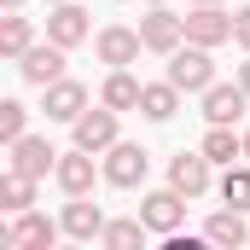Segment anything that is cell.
I'll return each instance as SVG.
<instances>
[{
  "label": "cell",
  "mask_w": 250,
  "mask_h": 250,
  "mask_svg": "<svg viewBox=\"0 0 250 250\" xmlns=\"http://www.w3.org/2000/svg\"><path fill=\"white\" fill-rule=\"evenodd\" d=\"M140 35H146V53H175L187 41V18H175L169 6H151L146 23H140Z\"/></svg>",
  "instance_id": "277c9868"
},
{
  "label": "cell",
  "mask_w": 250,
  "mask_h": 250,
  "mask_svg": "<svg viewBox=\"0 0 250 250\" xmlns=\"http://www.w3.org/2000/svg\"><path fill=\"white\" fill-rule=\"evenodd\" d=\"M64 53L70 47H59V41H47V47H29L23 59H18V76L29 82V87H53L64 76Z\"/></svg>",
  "instance_id": "5b68a950"
},
{
  "label": "cell",
  "mask_w": 250,
  "mask_h": 250,
  "mask_svg": "<svg viewBox=\"0 0 250 250\" xmlns=\"http://www.w3.org/2000/svg\"><path fill=\"white\" fill-rule=\"evenodd\" d=\"M192 6H215V0H192Z\"/></svg>",
  "instance_id": "4dcf8cb0"
},
{
  "label": "cell",
  "mask_w": 250,
  "mask_h": 250,
  "mask_svg": "<svg viewBox=\"0 0 250 250\" xmlns=\"http://www.w3.org/2000/svg\"><path fill=\"white\" fill-rule=\"evenodd\" d=\"M87 29H93V23H87V12H82L76 0H59L53 18H47V41H59V47H82Z\"/></svg>",
  "instance_id": "8fae6325"
},
{
  "label": "cell",
  "mask_w": 250,
  "mask_h": 250,
  "mask_svg": "<svg viewBox=\"0 0 250 250\" xmlns=\"http://www.w3.org/2000/svg\"><path fill=\"white\" fill-rule=\"evenodd\" d=\"M221 198H227L233 209H250V169H239V163H227V181H221Z\"/></svg>",
  "instance_id": "d4e9b609"
},
{
  "label": "cell",
  "mask_w": 250,
  "mask_h": 250,
  "mask_svg": "<svg viewBox=\"0 0 250 250\" xmlns=\"http://www.w3.org/2000/svg\"><path fill=\"white\" fill-rule=\"evenodd\" d=\"M59 187L70 192V198H87L93 192V151H59Z\"/></svg>",
  "instance_id": "5bb4252c"
},
{
  "label": "cell",
  "mask_w": 250,
  "mask_h": 250,
  "mask_svg": "<svg viewBox=\"0 0 250 250\" xmlns=\"http://www.w3.org/2000/svg\"><path fill=\"white\" fill-rule=\"evenodd\" d=\"M70 128H76V146H82V151H111V146H117V111H111V105L82 111Z\"/></svg>",
  "instance_id": "ba28073f"
},
{
  "label": "cell",
  "mask_w": 250,
  "mask_h": 250,
  "mask_svg": "<svg viewBox=\"0 0 250 250\" xmlns=\"http://www.w3.org/2000/svg\"><path fill=\"white\" fill-rule=\"evenodd\" d=\"M82 111H87V87H82V82H53V87H47V117H53V123H76V117H82Z\"/></svg>",
  "instance_id": "2e32d148"
},
{
  "label": "cell",
  "mask_w": 250,
  "mask_h": 250,
  "mask_svg": "<svg viewBox=\"0 0 250 250\" xmlns=\"http://www.w3.org/2000/svg\"><path fill=\"white\" fill-rule=\"evenodd\" d=\"M187 41H198V47H221V41H233V18L221 12V0L187 12Z\"/></svg>",
  "instance_id": "8992f818"
},
{
  "label": "cell",
  "mask_w": 250,
  "mask_h": 250,
  "mask_svg": "<svg viewBox=\"0 0 250 250\" xmlns=\"http://www.w3.org/2000/svg\"><path fill=\"white\" fill-rule=\"evenodd\" d=\"M99 59L111 64V70H128V64L140 59V47H146V35L140 29H123V23H111V29H99Z\"/></svg>",
  "instance_id": "9c48e42d"
},
{
  "label": "cell",
  "mask_w": 250,
  "mask_h": 250,
  "mask_svg": "<svg viewBox=\"0 0 250 250\" xmlns=\"http://www.w3.org/2000/svg\"><path fill=\"white\" fill-rule=\"evenodd\" d=\"M146 6H169V0H146Z\"/></svg>",
  "instance_id": "f546056e"
},
{
  "label": "cell",
  "mask_w": 250,
  "mask_h": 250,
  "mask_svg": "<svg viewBox=\"0 0 250 250\" xmlns=\"http://www.w3.org/2000/svg\"><path fill=\"white\" fill-rule=\"evenodd\" d=\"M204 239H209V245H245V239H250V227H245V209H221V215H209Z\"/></svg>",
  "instance_id": "ffe728a7"
},
{
  "label": "cell",
  "mask_w": 250,
  "mask_h": 250,
  "mask_svg": "<svg viewBox=\"0 0 250 250\" xmlns=\"http://www.w3.org/2000/svg\"><path fill=\"white\" fill-rule=\"evenodd\" d=\"M140 93H146V82H134L128 70H111V82H105L99 99H105L111 111H140Z\"/></svg>",
  "instance_id": "d6986e66"
},
{
  "label": "cell",
  "mask_w": 250,
  "mask_h": 250,
  "mask_svg": "<svg viewBox=\"0 0 250 250\" xmlns=\"http://www.w3.org/2000/svg\"><path fill=\"white\" fill-rule=\"evenodd\" d=\"M169 187L187 192V198H204V192H209V157H204V151H181V157L169 163Z\"/></svg>",
  "instance_id": "7c38bea8"
},
{
  "label": "cell",
  "mask_w": 250,
  "mask_h": 250,
  "mask_svg": "<svg viewBox=\"0 0 250 250\" xmlns=\"http://www.w3.org/2000/svg\"><path fill=\"white\" fill-rule=\"evenodd\" d=\"M140 221H146V227H151V233H163V239H169V233H181V221H187V192H146V198H140Z\"/></svg>",
  "instance_id": "7a4b0ae2"
},
{
  "label": "cell",
  "mask_w": 250,
  "mask_h": 250,
  "mask_svg": "<svg viewBox=\"0 0 250 250\" xmlns=\"http://www.w3.org/2000/svg\"><path fill=\"white\" fill-rule=\"evenodd\" d=\"M233 41L250 53V6H245V12H233Z\"/></svg>",
  "instance_id": "484cf974"
},
{
  "label": "cell",
  "mask_w": 250,
  "mask_h": 250,
  "mask_svg": "<svg viewBox=\"0 0 250 250\" xmlns=\"http://www.w3.org/2000/svg\"><path fill=\"white\" fill-rule=\"evenodd\" d=\"M6 151H12V169H18V175H29V181H41V175H59V151H53L41 134H23V140H12Z\"/></svg>",
  "instance_id": "3957f363"
},
{
  "label": "cell",
  "mask_w": 250,
  "mask_h": 250,
  "mask_svg": "<svg viewBox=\"0 0 250 250\" xmlns=\"http://www.w3.org/2000/svg\"><path fill=\"white\" fill-rule=\"evenodd\" d=\"M53 6H59V0H53Z\"/></svg>",
  "instance_id": "1f68e13d"
},
{
  "label": "cell",
  "mask_w": 250,
  "mask_h": 250,
  "mask_svg": "<svg viewBox=\"0 0 250 250\" xmlns=\"http://www.w3.org/2000/svg\"><path fill=\"white\" fill-rule=\"evenodd\" d=\"M146 233H151L146 221H105V233H99V239H105V250H134Z\"/></svg>",
  "instance_id": "603a6c76"
},
{
  "label": "cell",
  "mask_w": 250,
  "mask_h": 250,
  "mask_svg": "<svg viewBox=\"0 0 250 250\" xmlns=\"http://www.w3.org/2000/svg\"><path fill=\"white\" fill-rule=\"evenodd\" d=\"M209 163H239L245 157V134H233L227 123H209V134H204V146H198Z\"/></svg>",
  "instance_id": "e0dca14e"
},
{
  "label": "cell",
  "mask_w": 250,
  "mask_h": 250,
  "mask_svg": "<svg viewBox=\"0 0 250 250\" xmlns=\"http://www.w3.org/2000/svg\"><path fill=\"white\" fill-rule=\"evenodd\" d=\"M35 41H29V18L23 12H6V23H0V53L6 59H23Z\"/></svg>",
  "instance_id": "7402d4cb"
},
{
  "label": "cell",
  "mask_w": 250,
  "mask_h": 250,
  "mask_svg": "<svg viewBox=\"0 0 250 250\" xmlns=\"http://www.w3.org/2000/svg\"><path fill=\"white\" fill-rule=\"evenodd\" d=\"M169 82L181 87V93H204L209 82H215V59H209V47H175L169 53Z\"/></svg>",
  "instance_id": "6da1fadb"
},
{
  "label": "cell",
  "mask_w": 250,
  "mask_h": 250,
  "mask_svg": "<svg viewBox=\"0 0 250 250\" xmlns=\"http://www.w3.org/2000/svg\"><path fill=\"white\" fill-rule=\"evenodd\" d=\"M64 233L82 239V245H93V239L105 233V209L87 204V198H70V204H64Z\"/></svg>",
  "instance_id": "9a60e30c"
},
{
  "label": "cell",
  "mask_w": 250,
  "mask_h": 250,
  "mask_svg": "<svg viewBox=\"0 0 250 250\" xmlns=\"http://www.w3.org/2000/svg\"><path fill=\"white\" fill-rule=\"evenodd\" d=\"M245 105H250V93H245V82L239 87H221V82H209L204 87V123H239L245 117Z\"/></svg>",
  "instance_id": "30bf717a"
},
{
  "label": "cell",
  "mask_w": 250,
  "mask_h": 250,
  "mask_svg": "<svg viewBox=\"0 0 250 250\" xmlns=\"http://www.w3.org/2000/svg\"><path fill=\"white\" fill-rule=\"evenodd\" d=\"M245 157H250V128H245Z\"/></svg>",
  "instance_id": "f1b7e54d"
},
{
  "label": "cell",
  "mask_w": 250,
  "mask_h": 250,
  "mask_svg": "<svg viewBox=\"0 0 250 250\" xmlns=\"http://www.w3.org/2000/svg\"><path fill=\"white\" fill-rule=\"evenodd\" d=\"M146 169H151L146 146H123V140H117V146L105 151V181H111V187H140Z\"/></svg>",
  "instance_id": "52a82bcc"
},
{
  "label": "cell",
  "mask_w": 250,
  "mask_h": 250,
  "mask_svg": "<svg viewBox=\"0 0 250 250\" xmlns=\"http://www.w3.org/2000/svg\"><path fill=\"white\" fill-rule=\"evenodd\" d=\"M140 111H146L151 123H169V117L181 111V87H175L169 76H163V82H151V87L140 93Z\"/></svg>",
  "instance_id": "ac0fdd59"
},
{
  "label": "cell",
  "mask_w": 250,
  "mask_h": 250,
  "mask_svg": "<svg viewBox=\"0 0 250 250\" xmlns=\"http://www.w3.org/2000/svg\"><path fill=\"white\" fill-rule=\"evenodd\" d=\"M23 123H29V105L23 99H0V140H23Z\"/></svg>",
  "instance_id": "cb8c5ba5"
},
{
  "label": "cell",
  "mask_w": 250,
  "mask_h": 250,
  "mask_svg": "<svg viewBox=\"0 0 250 250\" xmlns=\"http://www.w3.org/2000/svg\"><path fill=\"white\" fill-rule=\"evenodd\" d=\"M29 204H35V181L18 175V169H6V181H0V209H6V215H23Z\"/></svg>",
  "instance_id": "44dd1931"
},
{
  "label": "cell",
  "mask_w": 250,
  "mask_h": 250,
  "mask_svg": "<svg viewBox=\"0 0 250 250\" xmlns=\"http://www.w3.org/2000/svg\"><path fill=\"white\" fill-rule=\"evenodd\" d=\"M59 233H64V221H47V215L23 209V215H12V227H6V245H35V250H47Z\"/></svg>",
  "instance_id": "4fadbf2b"
},
{
  "label": "cell",
  "mask_w": 250,
  "mask_h": 250,
  "mask_svg": "<svg viewBox=\"0 0 250 250\" xmlns=\"http://www.w3.org/2000/svg\"><path fill=\"white\" fill-rule=\"evenodd\" d=\"M239 82H245V93H250V59H245V64H239Z\"/></svg>",
  "instance_id": "4316f807"
},
{
  "label": "cell",
  "mask_w": 250,
  "mask_h": 250,
  "mask_svg": "<svg viewBox=\"0 0 250 250\" xmlns=\"http://www.w3.org/2000/svg\"><path fill=\"white\" fill-rule=\"evenodd\" d=\"M18 6H23V0H6V12H18Z\"/></svg>",
  "instance_id": "83f0119b"
}]
</instances>
